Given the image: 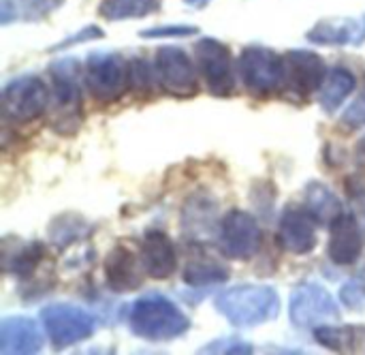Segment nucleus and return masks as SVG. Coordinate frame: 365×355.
Segmentation results:
<instances>
[{
    "mask_svg": "<svg viewBox=\"0 0 365 355\" xmlns=\"http://www.w3.org/2000/svg\"><path fill=\"white\" fill-rule=\"evenodd\" d=\"M49 109V90L36 75L11 79L2 90V114L9 122L26 124Z\"/></svg>",
    "mask_w": 365,
    "mask_h": 355,
    "instance_id": "6",
    "label": "nucleus"
},
{
    "mask_svg": "<svg viewBox=\"0 0 365 355\" xmlns=\"http://www.w3.org/2000/svg\"><path fill=\"white\" fill-rule=\"evenodd\" d=\"M105 281L107 287L115 294H128L135 291L141 283H143V264L141 257L137 259V255L118 244L109 251V255L105 257Z\"/></svg>",
    "mask_w": 365,
    "mask_h": 355,
    "instance_id": "14",
    "label": "nucleus"
},
{
    "mask_svg": "<svg viewBox=\"0 0 365 355\" xmlns=\"http://www.w3.org/2000/svg\"><path fill=\"white\" fill-rule=\"evenodd\" d=\"M128 324L135 336L150 343H169L190 330V319L160 294L139 298L130 309Z\"/></svg>",
    "mask_w": 365,
    "mask_h": 355,
    "instance_id": "3",
    "label": "nucleus"
},
{
    "mask_svg": "<svg viewBox=\"0 0 365 355\" xmlns=\"http://www.w3.org/2000/svg\"><path fill=\"white\" fill-rule=\"evenodd\" d=\"M216 309L233 328L248 330L276 319L280 298L269 285H237L218 294Z\"/></svg>",
    "mask_w": 365,
    "mask_h": 355,
    "instance_id": "2",
    "label": "nucleus"
},
{
    "mask_svg": "<svg viewBox=\"0 0 365 355\" xmlns=\"http://www.w3.org/2000/svg\"><path fill=\"white\" fill-rule=\"evenodd\" d=\"M314 341L336 354H364L365 326H319L314 330Z\"/></svg>",
    "mask_w": 365,
    "mask_h": 355,
    "instance_id": "20",
    "label": "nucleus"
},
{
    "mask_svg": "<svg viewBox=\"0 0 365 355\" xmlns=\"http://www.w3.org/2000/svg\"><path fill=\"white\" fill-rule=\"evenodd\" d=\"M308 41L317 45H361L365 43V15L344 19H323L308 30Z\"/></svg>",
    "mask_w": 365,
    "mask_h": 355,
    "instance_id": "18",
    "label": "nucleus"
},
{
    "mask_svg": "<svg viewBox=\"0 0 365 355\" xmlns=\"http://www.w3.org/2000/svg\"><path fill=\"white\" fill-rule=\"evenodd\" d=\"M289 317L297 328H319L338 319L340 306L325 287L317 283H302L291 294Z\"/></svg>",
    "mask_w": 365,
    "mask_h": 355,
    "instance_id": "11",
    "label": "nucleus"
},
{
    "mask_svg": "<svg viewBox=\"0 0 365 355\" xmlns=\"http://www.w3.org/2000/svg\"><path fill=\"white\" fill-rule=\"evenodd\" d=\"M184 2H188V4H192V6H203V4H207L210 0H184Z\"/></svg>",
    "mask_w": 365,
    "mask_h": 355,
    "instance_id": "33",
    "label": "nucleus"
},
{
    "mask_svg": "<svg viewBox=\"0 0 365 355\" xmlns=\"http://www.w3.org/2000/svg\"><path fill=\"white\" fill-rule=\"evenodd\" d=\"M304 206L319 225H331L342 214L340 197L323 182H310L306 186Z\"/></svg>",
    "mask_w": 365,
    "mask_h": 355,
    "instance_id": "21",
    "label": "nucleus"
},
{
    "mask_svg": "<svg viewBox=\"0 0 365 355\" xmlns=\"http://www.w3.org/2000/svg\"><path fill=\"white\" fill-rule=\"evenodd\" d=\"M263 242L257 219L244 210H231L218 225V249L227 259L248 261L252 259Z\"/></svg>",
    "mask_w": 365,
    "mask_h": 355,
    "instance_id": "10",
    "label": "nucleus"
},
{
    "mask_svg": "<svg viewBox=\"0 0 365 355\" xmlns=\"http://www.w3.org/2000/svg\"><path fill=\"white\" fill-rule=\"evenodd\" d=\"M158 81L156 79V71L154 64L150 66L145 60H130V90L135 94H143L152 90V84Z\"/></svg>",
    "mask_w": 365,
    "mask_h": 355,
    "instance_id": "27",
    "label": "nucleus"
},
{
    "mask_svg": "<svg viewBox=\"0 0 365 355\" xmlns=\"http://www.w3.org/2000/svg\"><path fill=\"white\" fill-rule=\"evenodd\" d=\"M201 354H252V345L246 343V341H240L235 336H229V339H220V341H214V343H207Z\"/></svg>",
    "mask_w": 365,
    "mask_h": 355,
    "instance_id": "29",
    "label": "nucleus"
},
{
    "mask_svg": "<svg viewBox=\"0 0 365 355\" xmlns=\"http://www.w3.org/2000/svg\"><path fill=\"white\" fill-rule=\"evenodd\" d=\"M342 124L346 129H359L365 126V96H361L359 101H355L342 116Z\"/></svg>",
    "mask_w": 365,
    "mask_h": 355,
    "instance_id": "31",
    "label": "nucleus"
},
{
    "mask_svg": "<svg viewBox=\"0 0 365 355\" xmlns=\"http://www.w3.org/2000/svg\"><path fill=\"white\" fill-rule=\"evenodd\" d=\"M163 0H103L98 6V15L107 21H122L145 17L160 9Z\"/></svg>",
    "mask_w": 365,
    "mask_h": 355,
    "instance_id": "23",
    "label": "nucleus"
},
{
    "mask_svg": "<svg viewBox=\"0 0 365 355\" xmlns=\"http://www.w3.org/2000/svg\"><path fill=\"white\" fill-rule=\"evenodd\" d=\"M364 96H365V94H364Z\"/></svg>",
    "mask_w": 365,
    "mask_h": 355,
    "instance_id": "35",
    "label": "nucleus"
},
{
    "mask_svg": "<svg viewBox=\"0 0 365 355\" xmlns=\"http://www.w3.org/2000/svg\"><path fill=\"white\" fill-rule=\"evenodd\" d=\"M229 268L218 261L216 257L207 255V251H203L201 246L192 244L186 268H184V283L190 287H210V285H218L225 283L229 279Z\"/></svg>",
    "mask_w": 365,
    "mask_h": 355,
    "instance_id": "19",
    "label": "nucleus"
},
{
    "mask_svg": "<svg viewBox=\"0 0 365 355\" xmlns=\"http://www.w3.org/2000/svg\"><path fill=\"white\" fill-rule=\"evenodd\" d=\"M41 324L49 343L56 349H66L88 341L96 332V321L90 313L73 304H51L41 311Z\"/></svg>",
    "mask_w": 365,
    "mask_h": 355,
    "instance_id": "7",
    "label": "nucleus"
},
{
    "mask_svg": "<svg viewBox=\"0 0 365 355\" xmlns=\"http://www.w3.org/2000/svg\"><path fill=\"white\" fill-rule=\"evenodd\" d=\"M364 251L361 229L353 214L342 212L329 225V246L327 255L336 266H353Z\"/></svg>",
    "mask_w": 365,
    "mask_h": 355,
    "instance_id": "15",
    "label": "nucleus"
},
{
    "mask_svg": "<svg viewBox=\"0 0 365 355\" xmlns=\"http://www.w3.org/2000/svg\"><path fill=\"white\" fill-rule=\"evenodd\" d=\"M199 28L197 26H182V24H173V26H156V28H145L141 30L143 39H160V36H190L197 34Z\"/></svg>",
    "mask_w": 365,
    "mask_h": 355,
    "instance_id": "30",
    "label": "nucleus"
},
{
    "mask_svg": "<svg viewBox=\"0 0 365 355\" xmlns=\"http://www.w3.org/2000/svg\"><path fill=\"white\" fill-rule=\"evenodd\" d=\"M214 210L216 204H207V199H190L184 206V219H188L186 229L190 231H203L210 229L214 223Z\"/></svg>",
    "mask_w": 365,
    "mask_h": 355,
    "instance_id": "26",
    "label": "nucleus"
},
{
    "mask_svg": "<svg viewBox=\"0 0 365 355\" xmlns=\"http://www.w3.org/2000/svg\"><path fill=\"white\" fill-rule=\"evenodd\" d=\"M45 257H47L45 246L41 242H32V244L21 246L13 257H6L4 270L15 274L17 279L26 281V279H30L38 270V266L45 261Z\"/></svg>",
    "mask_w": 365,
    "mask_h": 355,
    "instance_id": "24",
    "label": "nucleus"
},
{
    "mask_svg": "<svg viewBox=\"0 0 365 355\" xmlns=\"http://www.w3.org/2000/svg\"><path fill=\"white\" fill-rule=\"evenodd\" d=\"M237 73L244 88L252 96H272L284 88V64L282 56L265 45L244 47L237 60Z\"/></svg>",
    "mask_w": 365,
    "mask_h": 355,
    "instance_id": "5",
    "label": "nucleus"
},
{
    "mask_svg": "<svg viewBox=\"0 0 365 355\" xmlns=\"http://www.w3.org/2000/svg\"><path fill=\"white\" fill-rule=\"evenodd\" d=\"M51 92H49V129L62 137H73L83 124L81 101V71L79 60L62 58L49 66Z\"/></svg>",
    "mask_w": 365,
    "mask_h": 355,
    "instance_id": "1",
    "label": "nucleus"
},
{
    "mask_svg": "<svg viewBox=\"0 0 365 355\" xmlns=\"http://www.w3.org/2000/svg\"><path fill=\"white\" fill-rule=\"evenodd\" d=\"M284 64V88L299 99H308L312 92L321 90L327 77V66L323 58L314 51L293 49L282 56Z\"/></svg>",
    "mask_w": 365,
    "mask_h": 355,
    "instance_id": "12",
    "label": "nucleus"
},
{
    "mask_svg": "<svg viewBox=\"0 0 365 355\" xmlns=\"http://www.w3.org/2000/svg\"><path fill=\"white\" fill-rule=\"evenodd\" d=\"M154 71L158 86L178 99H190L199 92V69L192 64L188 54L175 45L158 47L154 56Z\"/></svg>",
    "mask_w": 365,
    "mask_h": 355,
    "instance_id": "9",
    "label": "nucleus"
},
{
    "mask_svg": "<svg viewBox=\"0 0 365 355\" xmlns=\"http://www.w3.org/2000/svg\"><path fill=\"white\" fill-rule=\"evenodd\" d=\"M101 36H103V30H101V28L88 26V28H83L81 32H77V34H73V36H66L62 43L53 45V51L64 49V47H71V45H77V43H83V41H94V39H101Z\"/></svg>",
    "mask_w": 365,
    "mask_h": 355,
    "instance_id": "32",
    "label": "nucleus"
},
{
    "mask_svg": "<svg viewBox=\"0 0 365 355\" xmlns=\"http://www.w3.org/2000/svg\"><path fill=\"white\" fill-rule=\"evenodd\" d=\"M62 0H2V21L9 24L15 19H41L53 9H58Z\"/></svg>",
    "mask_w": 365,
    "mask_h": 355,
    "instance_id": "25",
    "label": "nucleus"
},
{
    "mask_svg": "<svg viewBox=\"0 0 365 355\" xmlns=\"http://www.w3.org/2000/svg\"><path fill=\"white\" fill-rule=\"evenodd\" d=\"M43 334L38 324L30 317H4L0 324V351L2 354H38Z\"/></svg>",
    "mask_w": 365,
    "mask_h": 355,
    "instance_id": "17",
    "label": "nucleus"
},
{
    "mask_svg": "<svg viewBox=\"0 0 365 355\" xmlns=\"http://www.w3.org/2000/svg\"><path fill=\"white\" fill-rule=\"evenodd\" d=\"M83 86L96 103H113L130 90V62L122 54L94 51L83 64Z\"/></svg>",
    "mask_w": 365,
    "mask_h": 355,
    "instance_id": "4",
    "label": "nucleus"
},
{
    "mask_svg": "<svg viewBox=\"0 0 365 355\" xmlns=\"http://www.w3.org/2000/svg\"><path fill=\"white\" fill-rule=\"evenodd\" d=\"M355 86H357V79L349 69L338 66L331 73H327L325 84L321 86V96H319V103H321L323 111L325 114L338 111L344 105V101L353 94Z\"/></svg>",
    "mask_w": 365,
    "mask_h": 355,
    "instance_id": "22",
    "label": "nucleus"
},
{
    "mask_svg": "<svg viewBox=\"0 0 365 355\" xmlns=\"http://www.w3.org/2000/svg\"><path fill=\"white\" fill-rule=\"evenodd\" d=\"M195 58H197L199 75L203 77L210 94L222 99L235 92L237 79H235V69H233V56L225 43L212 36H205L197 41Z\"/></svg>",
    "mask_w": 365,
    "mask_h": 355,
    "instance_id": "8",
    "label": "nucleus"
},
{
    "mask_svg": "<svg viewBox=\"0 0 365 355\" xmlns=\"http://www.w3.org/2000/svg\"><path fill=\"white\" fill-rule=\"evenodd\" d=\"M317 221L308 214V210L299 208H287L282 212L280 225H278V242L280 246L291 255H308L317 249L319 236H317Z\"/></svg>",
    "mask_w": 365,
    "mask_h": 355,
    "instance_id": "13",
    "label": "nucleus"
},
{
    "mask_svg": "<svg viewBox=\"0 0 365 355\" xmlns=\"http://www.w3.org/2000/svg\"><path fill=\"white\" fill-rule=\"evenodd\" d=\"M139 257H141L145 274L154 281H167L178 268L175 246H173L171 238L160 229H152L145 234V238L141 242Z\"/></svg>",
    "mask_w": 365,
    "mask_h": 355,
    "instance_id": "16",
    "label": "nucleus"
},
{
    "mask_svg": "<svg viewBox=\"0 0 365 355\" xmlns=\"http://www.w3.org/2000/svg\"><path fill=\"white\" fill-rule=\"evenodd\" d=\"M359 152H361V154H364V156H365V137H364V139H361V144H359Z\"/></svg>",
    "mask_w": 365,
    "mask_h": 355,
    "instance_id": "34",
    "label": "nucleus"
},
{
    "mask_svg": "<svg viewBox=\"0 0 365 355\" xmlns=\"http://www.w3.org/2000/svg\"><path fill=\"white\" fill-rule=\"evenodd\" d=\"M340 300L349 311H365V279H351L340 289Z\"/></svg>",
    "mask_w": 365,
    "mask_h": 355,
    "instance_id": "28",
    "label": "nucleus"
}]
</instances>
